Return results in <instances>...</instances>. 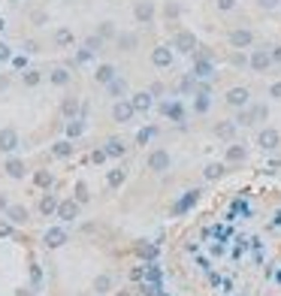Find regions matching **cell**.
<instances>
[{"label":"cell","instance_id":"cell-1","mask_svg":"<svg viewBox=\"0 0 281 296\" xmlns=\"http://www.w3.org/2000/svg\"><path fill=\"white\" fill-rule=\"evenodd\" d=\"M133 115H136V109H133V103H130V100H127V103H124V100H118V103L112 106V118H115L118 124H127Z\"/></svg>","mask_w":281,"mask_h":296},{"label":"cell","instance_id":"cell-2","mask_svg":"<svg viewBox=\"0 0 281 296\" xmlns=\"http://www.w3.org/2000/svg\"><path fill=\"white\" fill-rule=\"evenodd\" d=\"M148 169H154V172L170 169V154L164 151V148H157V151H151V154H148Z\"/></svg>","mask_w":281,"mask_h":296},{"label":"cell","instance_id":"cell-3","mask_svg":"<svg viewBox=\"0 0 281 296\" xmlns=\"http://www.w3.org/2000/svg\"><path fill=\"white\" fill-rule=\"evenodd\" d=\"M15 148H18V133L12 127L0 130V151H15Z\"/></svg>","mask_w":281,"mask_h":296},{"label":"cell","instance_id":"cell-4","mask_svg":"<svg viewBox=\"0 0 281 296\" xmlns=\"http://www.w3.org/2000/svg\"><path fill=\"white\" fill-rule=\"evenodd\" d=\"M257 145L263 148V151H272V148L278 145V130H272V127L260 130V136H257Z\"/></svg>","mask_w":281,"mask_h":296},{"label":"cell","instance_id":"cell-5","mask_svg":"<svg viewBox=\"0 0 281 296\" xmlns=\"http://www.w3.org/2000/svg\"><path fill=\"white\" fill-rule=\"evenodd\" d=\"M151 64H154V67H170V64H173L170 46H157V49L151 52Z\"/></svg>","mask_w":281,"mask_h":296},{"label":"cell","instance_id":"cell-6","mask_svg":"<svg viewBox=\"0 0 281 296\" xmlns=\"http://www.w3.org/2000/svg\"><path fill=\"white\" fill-rule=\"evenodd\" d=\"M269 64H272V52H266V49H257V52L251 55V70L263 73V70H266Z\"/></svg>","mask_w":281,"mask_h":296},{"label":"cell","instance_id":"cell-7","mask_svg":"<svg viewBox=\"0 0 281 296\" xmlns=\"http://www.w3.org/2000/svg\"><path fill=\"white\" fill-rule=\"evenodd\" d=\"M251 40H254L251 30H233V33H230V46H233V49H248Z\"/></svg>","mask_w":281,"mask_h":296},{"label":"cell","instance_id":"cell-8","mask_svg":"<svg viewBox=\"0 0 281 296\" xmlns=\"http://www.w3.org/2000/svg\"><path fill=\"white\" fill-rule=\"evenodd\" d=\"M58 218H61V221H73V218H79V203L64 200V203L58 206Z\"/></svg>","mask_w":281,"mask_h":296},{"label":"cell","instance_id":"cell-9","mask_svg":"<svg viewBox=\"0 0 281 296\" xmlns=\"http://www.w3.org/2000/svg\"><path fill=\"white\" fill-rule=\"evenodd\" d=\"M176 49H179V52H193V49H196V40H193V33L182 30V33L176 36Z\"/></svg>","mask_w":281,"mask_h":296},{"label":"cell","instance_id":"cell-10","mask_svg":"<svg viewBox=\"0 0 281 296\" xmlns=\"http://www.w3.org/2000/svg\"><path fill=\"white\" fill-rule=\"evenodd\" d=\"M248 97H251V94H248L245 88H233V91L227 94V103H230V106H248Z\"/></svg>","mask_w":281,"mask_h":296},{"label":"cell","instance_id":"cell-11","mask_svg":"<svg viewBox=\"0 0 281 296\" xmlns=\"http://www.w3.org/2000/svg\"><path fill=\"white\" fill-rule=\"evenodd\" d=\"M64 242H67V233H64V230H58V227L46 230V245H49V248H61Z\"/></svg>","mask_w":281,"mask_h":296},{"label":"cell","instance_id":"cell-12","mask_svg":"<svg viewBox=\"0 0 281 296\" xmlns=\"http://www.w3.org/2000/svg\"><path fill=\"white\" fill-rule=\"evenodd\" d=\"M133 109H136V112H148V109H151V94L148 91H139V94H133Z\"/></svg>","mask_w":281,"mask_h":296},{"label":"cell","instance_id":"cell-13","mask_svg":"<svg viewBox=\"0 0 281 296\" xmlns=\"http://www.w3.org/2000/svg\"><path fill=\"white\" fill-rule=\"evenodd\" d=\"M133 12H136V21H151V18H154V6L148 3V0L136 3V9H133Z\"/></svg>","mask_w":281,"mask_h":296},{"label":"cell","instance_id":"cell-14","mask_svg":"<svg viewBox=\"0 0 281 296\" xmlns=\"http://www.w3.org/2000/svg\"><path fill=\"white\" fill-rule=\"evenodd\" d=\"M94 79H97V82H103V85H109V82L115 79V67H112V64H103V67H97Z\"/></svg>","mask_w":281,"mask_h":296},{"label":"cell","instance_id":"cell-15","mask_svg":"<svg viewBox=\"0 0 281 296\" xmlns=\"http://www.w3.org/2000/svg\"><path fill=\"white\" fill-rule=\"evenodd\" d=\"M193 76H196V79H209V76H212V64H209V61H196Z\"/></svg>","mask_w":281,"mask_h":296},{"label":"cell","instance_id":"cell-16","mask_svg":"<svg viewBox=\"0 0 281 296\" xmlns=\"http://www.w3.org/2000/svg\"><path fill=\"white\" fill-rule=\"evenodd\" d=\"M9 221H12V224H24V221H27V209H21V206H9Z\"/></svg>","mask_w":281,"mask_h":296},{"label":"cell","instance_id":"cell-17","mask_svg":"<svg viewBox=\"0 0 281 296\" xmlns=\"http://www.w3.org/2000/svg\"><path fill=\"white\" fill-rule=\"evenodd\" d=\"M106 154H109V157H121V154H124V145L118 142V139H109V142H106Z\"/></svg>","mask_w":281,"mask_h":296},{"label":"cell","instance_id":"cell-18","mask_svg":"<svg viewBox=\"0 0 281 296\" xmlns=\"http://www.w3.org/2000/svg\"><path fill=\"white\" fill-rule=\"evenodd\" d=\"M58 206H61V203H58L55 197H46L43 203H39V212H43V215H55V212H58Z\"/></svg>","mask_w":281,"mask_h":296},{"label":"cell","instance_id":"cell-19","mask_svg":"<svg viewBox=\"0 0 281 296\" xmlns=\"http://www.w3.org/2000/svg\"><path fill=\"white\" fill-rule=\"evenodd\" d=\"M124 91H127V82H124V79H112V82H109V94H112V97H121Z\"/></svg>","mask_w":281,"mask_h":296},{"label":"cell","instance_id":"cell-20","mask_svg":"<svg viewBox=\"0 0 281 296\" xmlns=\"http://www.w3.org/2000/svg\"><path fill=\"white\" fill-rule=\"evenodd\" d=\"M164 112H167L170 118H176V121H182V118H185V112H182V106H179V103H164Z\"/></svg>","mask_w":281,"mask_h":296},{"label":"cell","instance_id":"cell-21","mask_svg":"<svg viewBox=\"0 0 281 296\" xmlns=\"http://www.w3.org/2000/svg\"><path fill=\"white\" fill-rule=\"evenodd\" d=\"M52 151H55V157H70V154H73V145H70V142H55Z\"/></svg>","mask_w":281,"mask_h":296},{"label":"cell","instance_id":"cell-22","mask_svg":"<svg viewBox=\"0 0 281 296\" xmlns=\"http://www.w3.org/2000/svg\"><path fill=\"white\" fill-rule=\"evenodd\" d=\"M6 172H9L12 178H21V175H24V163H21V160H9V163H6Z\"/></svg>","mask_w":281,"mask_h":296},{"label":"cell","instance_id":"cell-23","mask_svg":"<svg viewBox=\"0 0 281 296\" xmlns=\"http://www.w3.org/2000/svg\"><path fill=\"white\" fill-rule=\"evenodd\" d=\"M82 130H85V124H82V121H76V118H73V121L67 124V136H70V139H76V136H82Z\"/></svg>","mask_w":281,"mask_h":296},{"label":"cell","instance_id":"cell-24","mask_svg":"<svg viewBox=\"0 0 281 296\" xmlns=\"http://www.w3.org/2000/svg\"><path fill=\"white\" fill-rule=\"evenodd\" d=\"M139 40H136V33H121V36H118V46H121V49H133Z\"/></svg>","mask_w":281,"mask_h":296},{"label":"cell","instance_id":"cell-25","mask_svg":"<svg viewBox=\"0 0 281 296\" xmlns=\"http://www.w3.org/2000/svg\"><path fill=\"white\" fill-rule=\"evenodd\" d=\"M55 43H58V46H70V43H73V33H70L67 27H61V30L55 33Z\"/></svg>","mask_w":281,"mask_h":296},{"label":"cell","instance_id":"cell-26","mask_svg":"<svg viewBox=\"0 0 281 296\" xmlns=\"http://www.w3.org/2000/svg\"><path fill=\"white\" fill-rule=\"evenodd\" d=\"M242 157H245V148H242V145H230L227 160H242Z\"/></svg>","mask_w":281,"mask_h":296},{"label":"cell","instance_id":"cell-27","mask_svg":"<svg viewBox=\"0 0 281 296\" xmlns=\"http://www.w3.org/2000/svg\"><path fill=\"white\" fill-rule=\"evenodd\" d=\"M52 82H55V85H67V82H70V73H67V70H55V73H52Z\"/></svg>","mask_w":281,"mask_h":296},{"label":"cell","instance_id":"cell-28","mask_svg":"<svg viewBox=\"0 0 281 296\" xmlns=\"http://www.w3.org/2000/svg\"><path fill=\"white\" fill-rule=\"evenodd\" d=\"M233 133H236V124H230V121H227V124H218V136H221V139H230Z\"/></svg>","mask_w":281,"mask_h":296},{"label":"cell","instance_id":"cell-29","mask_svg":"<svg viewBox=\"0 0 281 296\" xmlns=\"http://www.w3.org/2000/svg\"><path fill=\"white\" fill-rule=\"evenodd\" d=\"M221 172H224L221 163H209V166H206V178H209V181H212V178H221Z\"/></svg>","mask_w":281,"mask_h":296},{"label":"cell","instance_id":"cell-30","mask_svg":"<svg viewBox=\"0 0 281 296\" xmlns=\"http://www.w3.org/2000/svg\"><path fill=\"white\" fill-rule=\"evenodd\" d=\"M121 181H124V172H121V169H112V172H109V188H118Z\"/></svg>","mask_w":281,"mask_h":296},{"label":"cell","instance_id":"cell-31","mask_svg":"<svg viewBox=\"0 0 281 296\" xmlns=\"http://www.w3.org/2000/svg\"><path fill=\"white\" fill-rule=\"evenodd\" d=\"M151 136H154V127H145V130H139V133H136V139H139L142 145H145V142H148Z\"/></svg>","mask_w":281,"mask_h":296},{"label":"cell","instance_id":"cell-32","mask_svg":"<svg viewBox=\"0 0 281 296\" xmlns=\"http://www.w3.org/2000/svg\"><path fill=\"white\" fill-rule=\"evenodd\" d=\"M100 46H103V40H100V36H91V40L85 43V49H91V52H100Z\"/></svg>","mask_w":281,"mask_h":296},{"label":"cell","instance_id":"cell-33","mask_svg":"<svg viewBox=\"0 0 281 296\" xmlns=\"http://www.w3.org/2000/svg\"><path fill=\"white\" fill-rule=\"evenodd\" d=\"M251 118H254V121L266 118V106H254V109H251Z\"/></svg>","mask_w":281,"mask_h":296},{"label":"cell","instance_id":"cell-34","mask_svg":"<svg viewBox=\"0 0 281 296\" xmlns=\"http://www.w3.org/2000/svg\"><path fill=\"white\" fill-rule=\"evenodd\" d=\"M94 287H97V290H109V275H100V278L94 281Z\"/></svg>","mask_w":281,"mask_h":296},{"label":"cell","instance_id":"cell-35","mask_svg":"<svg viewBox=\"0 0 281 296\" xmlns=\"http://www.w3.org/2000/svg\"><path fill=\"white\" fill-rule=\"evenodd\" d=\"M91 157H94V163H103V160H106L109 154H106V148H97V151H94Z\"/></svg>","mask_w":281,"mask_h":296},{"label":"cell","instance_id":"cell-36","mask_svg":"<svg viewBox=\"0 0 281 296\" xmlns=\"http://www.w3.org/2000/svg\"><path fill=\"white\" fill-rule=\"evenodd\" d=\"M9 58H12L9 46H6V43H0V61H9Z\"/></svg>","mask_w":281,"mask_h":296},{"label":"cell","instance_id":"cell-37","mask_svg":"<svg viewBox=\"0 0 281 296\" xmlns=\"http://www.w3.org/2000/svg\"><path fill=\"white\" fill-rule=\"evenodd\" d=\"M76 197H79V203H85V200H88V191H85V184H79V188H76Z\"/></svg>","mask_w":281,"mask_h":296},{"label":"cell","instance_id":"cell-38","mask_svg":"<svg viewBox=\"0 0 281 296\" xmlns=\"http://www.w3.org/2000/svg\"><path fill=\"white\" fill-rule=\"evenodd\" d=\"M257 3H260V6H263V9H275V6H278V3H281V0H257Z\"/></svg>","mask_w":281,"mask_h":296},{"label":"cell","instance_id":"cell-39","mask_svg":"<svg viewBox=\"0 0 281 296\" xmlns=\"http://www.w3.org/2000/svg\"><path fill=\"white\" fill-rule=\"evenodd\" d=\"M233 3H236V0H218V9L227 12V9H233Z\"/></svg>","mask_w":281,"mask_h":296},{"label":"cell","instance_id":"cell-40","mask_svg":"<svg viewBox=\"0 0 281 296\" xmlns=\"http://www.w3.org/2000/svg\"><path fill=\"white\" fill-rule=\"evenodd\" d=\"M269 94H272V97H275V100H281V82H275V85H272V88H269Z\"/></svg>","mask_w":281,"mask_h":296},{"label":"cell","instance_id":"cell-41","mask_svg":"<svg viewBox=\"0 0 281 296\" xmlns=\"http://www.w3.org/2000/svg\"><path fill=\"white\" fill-rule=\"evenodd\" d=\"M24 82H27V85H36V82H39V73H27Z\"/></svg>","mask_w":281,"mask_h":296},{"label":"cell","instance_id":"cell-42","mask_svg":"<svg viewBox=\"0 0 281 296\" xmlns=\"http://www.w3.org/2000/svg\"><path fill=\"white\" fill-rule=\"evenodd\" d=\"M64 112H67V115H76V103H73V100L64 103Z\"/></svg>","mask_w":281,"mask_h":296},{"label":"cell","instance_id":"cell-43","mask_svg":"<svg viewBox=\"0 0 281 296\" xmlns=\"http://www.w3.org/2000/svg\"><path fill=\"white\" fill-rule=\"evenodd\" d=\"M12 233V227L9 224H3V221H0V236H9Z\"/></svg>","mask_w":281,"mask_h":296},{"label":"cell","instance_id":"cell-44","mask_svg":"<svg viewBox=\"0 0 281 296\" xmlns=\"http://www.w3.org/2000/svg\"><path fill=\"white\" fill-rule=\"evenodd\" d=\"M272 61H278V64H281V46H275V52H272Z\"/></svg>","mask_w":281,"mask_h":296},{"label":"cell","instance_id":"cell-45","mask_svg":"<svg viewBox=\"0 0 281 296\" xmlns=\"http://www.w3.org/2000/svg\"><path fill=\"white\" fill-rule=\"evenodd\" d=\"M0 209H9V206H6V200H3V197H0Z\"/></svg>","mask_w":281,"mask_h":296},{"label":"cell","instance_id":"cell-46","mask_svg":"<svg viewBox=\"0 0 281 296\" xmlns=\"http://www.w3.org/2000/svg\"><path fill=\"white\" fill-rule=\"evenodd\" d=\"M3 27H6V21H3V18H0V33H3Z\"/></svg>","mask_w":281,"mask_h":296}]
</instances>
